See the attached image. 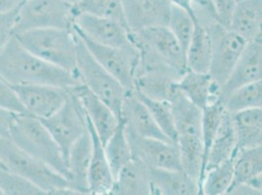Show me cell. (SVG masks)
<instances>
[{
  "label": "cell",
  "mask_w": 262,
  "mask_h": 195,
  "mask_svg": "<svg viewBox=\"0 0 262 195\" xmlns=\"http://www.w3.org/2000/svg\"><path fill=\"white\" fill-rule=\"evenodd\" d=\"M0 77L11 86L42 84L69 89L81 83L77 75L32 54L14 36L0 53Z\"/></svg>",
  "instance_id": "1"
},
{
  "label": "cell",
  "mask_w": 262,
  "mask_h": 195,
  "mask_svg": "<svg viewBox=\"0 0 262 195\" xmlns=\"http://www.w3.org/2000/svg\"><path fill=\"white\" fill-rule=\"evenodd\" d=\"M169 104L174 118L176 144L182 170L199 184L204 157L202 109L193 105L181 92Z\"/></svg>",
  "instance_id": "2"
},
{
  "label": "cell",
  "mask_w": 262,
  "mask_h": 195,
  "mask_svg": "<svg viewBox=\"0 0 262 195\" xmlns=\"http://www.w3.org/2000/svg\"><path fill=\"white\" fill-rule=\"evenodd\" d=\"M0 166L31 181L46 195L77 194L65 176L24 152L9 138L0 137Z\"/></svg>",
  "instance_id": "3"
},
{
  "label": "cell",
  "mask_w": 262,
  "mask_h": 195,
  "mask_svg": "<svg viewBox=\"0 0 262 195\" xmlns=\"http://www.w3.org/2000/svg\"><path fill=\"white\" fill-rule=\"evenodd\" d=\"M9 139L24 152L68 179V169L62 152L41 120L27 113H14Z\"/></svg>",
  "instance_id": "4"
},
{
  "label": "cell",
  "mask_w": 262,
  "mask_h": 195,
  "mask_svg": "<svg viewBox=\"0 0 262 195\" xmlns=\"http://www.w3.org/2000/svg\"><path fill=\"white\" fill-rule=\"evenodd\" d=\"M13 36L39 59L77 75V38L73 28L36 29Z\"/></svg>",
  "instance_id": "5"
},
{
  "label": "cell",
  "mask_w": 262,
  "mask_h": 195,
  "mask_svg": "<svg viewBox=\"0 0 262 195\" xmlns=\"http://www.w3.org/2000/svg\"><path fill=\"white\" fill-rule=\"evenodd\" d=\"M194 6L198 20L206 26L211 38L212 52L208 74L221 87L229 77L248 41L222 26L205 8Z\"/></svg>",
  "instance_id": "6"
},
{
  "label": "cell",
  "mask_w": 262,
  "mask_h": 195,
  "mask_svg": "<svg viewBox=\"0 0 262 195\" xmlns=\"http://www.w3.org/2000/svg\"><path fill=\"white\" fill-rule=\"evenodd\" d=\"M75 34L77 38V69L79 80L110 107L120 119L121 107L128 92L93 58L76 32Z\"/></svg>",
  "instance_id": "7"
},
{
  "label": "cell",
  "mask_w": 262,
  "mask_h": 195,
  "mask_svg": "<svg viewBox=\"0 0 262 195\" xmlns=\"http://www.w3.org/2000/svg\"><path fill=\"white\" fill-rule=\"evenodd\" d=\"M74 25L72 7L63 0H25L15 17L13 35L36 29H68Z\"/></svg>",
  "instance_id": "8"
},
{
  "label": "cell",
  "mask_w": 262,
  "mask_h": 195,
  "mask_svg": "<svg viewBox=\"0 0 262 195\" xmlns=\"http://www.w3.org/2000/svg\"><path fill=\"white\" fill-rule=\"evenodd\" d=\"M40 120L58 144L67 165L71 149L88 131L86 115L80 103L69 90L64 105L51 116Z\"/></svg>",
  "instance_id": "9"
},
{
  "label": "cell",
  "mask_w": 262,
  "mask_h": 195,
  "mask_svg": "<svg viewBox=\"0 0 262 195\" xmlns=\"http://www.w3.org/2000/svg\"><path fill=\"white\" fill-rule=\"evenodd\" d=\"M73 30L81 38L90 54L110 75L114 76L127 92L134 90V72L139 61V52L131 44L128 47L116 48L96 43L73 27Z\"/></svg>",
  "instance_id": "10"
},
{
  "label": "cell",
  "mask_w": 262,
  "mask_h": 195,
  "mask_svg": "<svg viewBox=\"0 0 262 195\" xmlns=\"http://www.w3.org/2000/svg\"><path fill=\"white\" fill-rule=\"evenodd\" d=\"M125 132L130 144L132 158L153 169L182 170L179 150L175 142L142 138L128 131Z\"/></svg>",
  "instance_id": "11"
},
{
  "label": "cell",
  "mask_w": 262,
  "mask_h": 195,
  "mask_svg": "<svg viewBox=\"0 0 262 195\" xmlns=\"http://www.w3.org/2000/svg\"><path fill=\"white\" fill-rule=\"evenodd\" d=\"M129 33L180 76L188 70L186 52L167 27H152Z\"/></svg>",
  "instance_id": "12"
},
{
  "label": "cell",
  "mask_w": 262,
  "mask_h": 195,
  "mask_svg": "<svg viewBox=\"0 0 262 195\" xmlns=\"http://www.w3.org/2000/svg\"><path fill=\"white\" fill-rule=\"evenodd\" d=\"M13 89L25 112L38 119L51 116L60 109L69 96V90L61 87L27 84L14 85Z\"/></svg>",
  "instance_id": "13"
},
{
  "label": "cell",
  "mask_w": 262,
  "mask_h": 195,
  "mask_svg": "<svg viewBox=\"0 0 262 195\" xmlns=\"http://www.w3.org/2000/svg\"><path fill=\"white\" fill-rule=\"evenodd\" d=\"M73 27L88 39L101 45L124 48L132 44L128 37V30L112 19L79 14L74 18Z\"/></svg>",
  "instance_id": "14"
},
{
  "label": "cell",
  "mask_w": 262,
  "mask_h": 195,
  "mask_svg": "<svg viewBox=\"0 0 262 195\" xmlns=\"http://www.w3.org/2000/svg\"><path fill=\"white\" fill-rule=\"evenodd\" d=\"M262 80V35L248 41L229 77L219 89L222 102L239 87Z\"/></svg>",
  "instance_id": "15"
},
{
  "label": "cell",
  "mask_w": 262,
  "mask_h": 195,
  "mask_svg": "<svg viewBox=\"0 0 262 195\" xmlns=\"http://www.w3.org/2000/svg\"><path fill=\"white\" fill-rule=\"evenodd\" d=\"M172 4L168 0H122V10L129 32L167 26Z\"/></svg>",
  "instance_id": "16"
},
{
  "label": "cell",
  "mask_w": 262,
  "mask_h": 195,
  "mask_svg": "<svg viewBox=\"0 0 262 195\" xmlns=\"http://www.w3.org/2000/svg\"><path fill=\"white\" fill-rule=\"evenodd\" d=\"M70 92L77 97L88 119L92 123L103 145L119 125L120 119L115 112L102 100L95 96L88 87L80 83L69 88Z\"/></svg>",
  "instance_id": "17"
},
{
  "label": "cell",
  "mask_w": 262,
  "mask_h": 195,
  "mask_svg": "<svg viewBox=\"0 0 262 195\" xmlns=\"http://www.w3.org/2000/svg\"><path fill=\"white\" fill-rule=\"evenodd\" d=\"M120 119L124 123L125 130L136 136L172 141L160 129L146 106L135 94L134 90L128 92L124 98L120 111Z\"/></svg>",
  "instance_id": "18"
},
{
  "label": "cell",
  "mask_w": 262,
  "mask_h": 195,
  "mask_svg": "<svg viewBox=\"0 0 262 195\" xmlns=\"http://www.w3.org/2000/svg\"><path fill=\"white\" fill-rule=\"evenodd\" d=\"M86 115V114H85ZM88 129L91 137V157L88 172L89 194H111L114 184V175L106 157L104 145L100 141L94 127L86 116Z\"/></svg>",
  "instance_id": "19"
},
{
  "label": "cell",
  "mask_w": 262,
  "mask_h": 195,
  "mask_svg": "<svg viewBox=\"0 0 262 195\" xmlns=\"http://www.w3.org/2000/svg\"><path fill=\"white\" fill-rule=\"evenodd\" d=\"M111 194L152 195L150 168L132 158L115 177Z\"/></svg>",
  "instance_id": "20"
},
{
  "label": "cell",
  "mask_w": 262,
  "mask_h": 195,
  "mask_svg": "<svg viewBox=\"0 0 262 195\" xmlns=\"http://www.w3.org/2000/svg\"><path fill=\"white\" fill-rule=\"evenodd\" d=\"M91 137L88 131L73 145L67 159L68 179L78 195L89 194L88 172L91 157Z\"/></svg>",
  "instance_id": "21"
},
{
  "label": "cell",
  "mask_w": 262,
  "mask_h": 195,
  "mask_svg": "<svg viewBox=\"0 0 262 195\" xmlns=\"http://www.w3.org/2000/svg\"><path fill=\"white\" fill-rule=\"evenodd\" d=\"M152 195L201 194L198 182L183 170L150 168Z\"/></svg>",
  "instance_id": "22"
},
{
  "label": "cell",
  "mask_w": 262,
  "mask_h": 195,
  "mask_svg": "<svg viewBox=\"0 0 262 195\" xmlns=\"http://www.w3.org/2000/svg\"><path fill=\"white\" fill-rule=\"evenodd\" d=\"M262 0H241L236 2L228 29L251 41L262 35Z\"/></svg>",
  "instance_id": "23"
},
{
  "label": "cell",
  "mask_w": 262,
  "mask_h": 195,
  "mask_svg": "<svg viewBox=\"0 0 262 195\" xmlns=\"http://www.w3.org/2000/svg\"><path fill=\"white\" fill-rule=\"evenodd\" d=\"M178 88L193 105L203 109L208 104L220 99V87L211 79L208 72L187 70L178 80Z\"/></svg>",
  "instance_id": "24"
},
{
  "label": "cell",
  "mask_w": 262,
  "mask_h": 195,
  "mask_svg": "<svg viewBox=\"0 0 262 195\" xmlns=\"http://www.w3.org/2000/svg\"><path fill=\"white\" fill-rule=\"evenodd\" d=\"M237 150V137L234 128V123L232 119V114L228 111H224L219 129L212 140L211 145L208 151L205 171L220 163L226 161L232 157L234 152ZM204 177V175H203ZM203 179V178H202ZM202 182V181H201Z\"/></svg>",
  "instance_id": "25"
},
{
  "label": "cell",
  "mask_w": 262,
  "mask_h": 195,
  "mask_svg": "<svg viewBox=\"0 0 262 195\" xmlns=\"http://www.w3.org/2000/svg\"><path fill=\"white\" fill-rule=\"evenodd\" d=\"M237 148L262 147V108L244 109L232 114Z\"/></svg>",
  "instance_id": "26"
},
{
  "label": "cell",
  "mask_w": 262,
  "mask_h": 195,
  "mask_svg": "<svg viewBox=\"0 0 262 195\" xmlns=\"http://www.w3.org/2000/svg\"><path fill=\"white\" fill-rule=\"evenodd\" d=\"M211 52L212 43L208 29L196 17L194 33L186 50L188 69L196 72H208Z\"/></svg>",
  "instance_id": "27"
},
{
  "label": "cell",
  "mask_w": 262,
  "mask_h": 195,
  "mask_svg": "<svg viewBox=\"0 0 262 195\" xmlns=\"http://www.w3.org/2000/svg\"><path fill=\"white\" fill-rule=\"evenodd\" d=\"M262 175V147L239 149L234 153L233 181L230 190L242 184H247L253 178Z\"/></svg>",
  "instance_id": "28"
},
{
  "label": "cell",
  "mask_w": 262,
  "mask_h": 195,
  "mask_svg": "<svg viewBox=\"0 0 262 195\" xmlns=\"http://www.w3.org/2000/svg\"><path fill=\"white\" fill-rule=\"evenodd\" d=\"M104 150L115 178L120 169L132 159L130 144L122 120L120 119L118 127L104 144Z\"/></svg>",
  "instance_id": "29"
},
{
  "label": "cell",
  "mask_w": 262,
  "mask_h": 195,
  "mask_svg": "<svg viewBox=\"0 0 262 195\" xmlns=\"http://www.w3.org/2000/svg\"><path fill=\"white\" fill-rule=\"evenodd\" d=\"M233 164L234 154L226 161L206 170L200 184L201 194H226L233 181Z\"/></svg>",
  "instance_id": "30"
},
{
  "label": "cell",
  "mask_w": 262,
  "mask_h": 195,
  "mask_svg": "<svg viewBox=\"0 0 262 195\" xmlns=\"http://www.w3.org/2000/svg\"><path fill=\"white\" fill-rule=\"evenodd\" d=\"M223 105L231 114L244 109L262 108V80L234 90L223 101Z\"/></svg>",
  "instance_id": "31"
},
{
  "label": "cell",
  "mask_w": 262,
  "mask_h": 195,
  "mask_svg": "<svg viewBox=\"0 0 262 195\" xmlns=\"http://www.w3.org/2000/svg\"><path fill=\"white\" fill-rule=\"evenodd\" d=\"M224 111L225 109L221 99L208 104L207 107L202 109V134H203V143H204V157H203V167H202V174H201L199 185L201 184L204 171H205V165H206L209 148L215 136V133L219 129V124L221 122Z\"/></svg>",
  "instance_id": "32"
},
{
  "label": "cell",
  "mask_w": 262,
  "mask_h": 195,
  "mask_svg": "<svg viewBox=\"0 0 262 195\" xmlns=\"http://www.w3.org/2000/svg\"><path fill=\"white\" fill-rule=\"evenodd\" d=\"M72 12L74 18L79 14H89L115 20L126 28L122 10V0H81L78 4L72 7Z\"/></svg>",
  "instance_id": "33"
},
{
  "label": "cell",
  "mask_w": 262,
  "mask_h": 195,
  "mask_svg": "<svg viewBox=\"0 0 262 195\" xmlns=\"http://www.w3.org/2000/svg\"><path fill=\"white\" fill-rule=\"evenodd\" d=\"M137 97L142 101L143 104L151 113L154 120L160 127V129L164 135L176 143V130H175L174 118L171 110L170 104L164 101H157L150 98L146 97L142 94L135 91Z\"/></svg>",
  "instance_id": "34"
},
{
  "label": "cell",
  "mask_w": 262,
  "mask_h": 195,
  "mask_svg": "<svg viewBox=\"0 0 262 195\" xmlns=\"http://www.w3.org/2000/svg\"><path fill=\"white\" fill-rule=\"evenodd\" d=\"M195 20L196 18L192 17L184 9L172 5L166 27L174 35L175 38L182 46L185 52L194 33Z\"/></svg>",
  "instance_id": "35"
},
{
  "label": "cell",
  "mask_w": 262,
  "mask_h": 195,
  "mask_svg": "<svg viewBox=\"0 0 262 195\" xmlns=\"http://www.w3.org/2000/svg\"><path fill=\"white\" fill-rule=\"evenodd\" d=\"M0 190L2 195H46L41 188L31 181L1 166Z\"/></svg>",
  "instance_id": "36"
},
{
  "label": "cell",
  "mask_w": 262,
  "mask_h": 195,
  "mask_svg": "<svg viewBox=\"0 0 262 195\" xmlns=\"http://www.w3.org/2000/svg\"><path fill=\"white\" fill-rule=\"evenodd\" d=\"M0 109L13 113H26L13 87L0 77Z\"/></svg>",
  "instance_id": "37"
},
{
  "label": "cell",
  "mask_w": 262,
  "mask_h": 195,
  "mask_svg": "<svg viewBox=\"0 0 262 195\" xmlns=\"http://www.w3.org/2000/svg\"><path fill=\"white\" fill-rule=\"evenodd\" d=\"M16 12L0 13V53L13 37Z\"/></svg>",
  "instance_id": "38"
},
{
  "label": "cell",
  "mask_w": 262,
  "mask_h": 195,
  "mask_svg": "<svg viewBox=\"0 0 262 195\" xmlns=\"http://www.w3.org/2000/svg\"><path fill=\"white\" fill-rule=\"evenodd\" d=\"M216 19L222 26L228 29L230 18L235 7V0H211Z\"/></svg>",
  "instance_id": "39"
},
{
  "label": "cell",
  "mask_w": 262,
  "mask_h": 195,
  "mask_svg": "<svg viewBox=\"0 0 262 195\" xmlns=\"http://www.w3.org/2000/svg\"><path fill=\"white\" fill-rule=\"evenodd\" d=\"M14 113L11 111L0 109V137L9 138V129Z\"/></svg>",
  "instance_id": "40"
},
{
  "label": "cell",
  "mask_w": 262,
  "mask_h": 195,
  "mask_svg": "<svg viewBox=\"0 0 262 195\" xmlns=\"http://www.w3.org/2000/svg\"><path fill=\"white\" fill-rule=\"evenodd\" d=\"M25 0H0V13L17 11Z\"/></svg>",
  "instance_id": "41"
},
{
  "label": "cell",
  "mask_w": 262,
  "mask_h": 195,
  "mask_svg": "<svg viewBox=\"0 0 262 195\" xmlns=\"http://www.w3.org/2000/svg\"><path fill=\"white\" fill-rule=\"evenodd\" d=\"M172 5H175L177 7H180L188 12L192 17L196 18V13H195V6L194 2L192 0H168Z\"/></svg>",
  "instance_id": "42"
},
{
  "label": "cell",
  "mask_w": 262,
  "mask_h": 195,
  "mask_svg": "<svg viewBox=\"0 0 262 195\" xmlns=\"http://www.w3.org/2000/svg\"><path fill=\"white\" fill-rule=\"evenodd\" d=\"M203 3H204V6H205V9L211 15L213 16L215 19H216V16H215V12L213 9V5H212V1L211 0H202ZM217 20V19H216Z\"/></svg>",
  "instance_id": "43"
},
{
  "label": "cell",
  "mask_w": 262,
  "mask_h": 195,
  "mask_svg": "<svg viewBox=\"0 0 262 195\" xmlns=\"http://www.w3.org/2000/svg\"><path fill=\"white\" fill-rule=\"evenodd\" d=\"M63 1H65L66 3H67L68 5H70L71 7H73V6H75V5L78 4L81 0H63Z\"/></svg>",
  "instance_id": "44"
},
{
  "label": "cell",
  "mask_w": 262,
  "mask_h": 195,
  "mask_svg": "<svg viewBox=\"0 0 262 195\" xmlns=\"http://www.w3.org/2000/svg\"><path fill=\"white\" fill-rule=\"evenodd\" d=\"M192 1L194 2V5H199V6L203 7V8H205L204 3H203V1H202V0H192Z\"/></svg>",
  "instance_id": "45"
},
{
  "label": "cell",
  "mask_w": 262,
  "mask_h": 195,
  "mask_svg": "<svg viewBox=\"0 0 262 195\" xmlns=\"http://www.w3.org/2000/svg\"><path fill=\"white\" fill-rule=\"evenodd\" d=\"M238 1H241V0H235V2H238Z\"/></svg>",
  "instance_id": "46"
},
{
  "label": "cell",
  "mask_w": 262,
  "mask_h": 195,
  "mask_svg": "<svg viewBox=\"0 0 262 195\" xmlns=\"http://www.w3.org/2000/svg\"><path fill=\"white\" fill-rule=\"evenodd\" d=\"M0 195H2V192H1V190H0Z\"/></svg>",
  "instance_id": "47"
}]
</instances>
